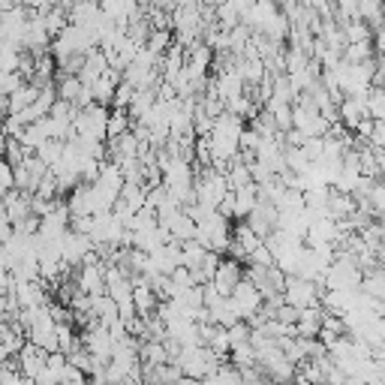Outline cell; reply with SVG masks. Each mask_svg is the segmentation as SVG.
<instances>
[{
  "mask_svg": "<svg viewBox=\"0 0 385 385\" xmlns=\"http://www.w3.org/2000/svg\"><path fill=\"white\" fill-rule=\"evenodd\" d=\"M220 362L223 358L217 352H211L208 346H184L175 358V364L181 367V374L192 376V379H205L208 374H214V370L220 367Z\"/></svg>",
  "mask_w": 385,
  "mask_h": 385,
  "instance_id": "cell-1",
  "label": "cell"
},
{
  "mask_svg": "<svg viewBox=\"0 0 385 385\" xmlns=\"http://www.w3.org/2000/svg\"><path fill=\"white\" fill-rule=\"evenodd\" d=\"M319 286H322V283H313V280H304L298 274H289L286 277V286H283V298H286V304L304 310V307H313L319 295L325 292V289H319Z\"/></svg>",
  "mask_w": 385,
  "mask_h": 385,
  "instance_id": "cell-2",
  "label": "cell"
},
{
  "mask_svg": "<svg viewBox=\"0 0 385 385\" xmlns=\"http://www.w3.org/2000/svg\"><path fill=\"white\" fill-rule=\"evenodd\" d=\"M229 298H232V304H235V310H238V316H241V319H253L256 313L262 310V304H265L262 292L256 289L247 277H244L241 283L235 286V292L229 295Z\"/></svg>",
  "mask_w": 385,
  "mask_h": 385,
  "instance_id": "cell-3",
  "label": "cell"
},
{
  "mask_svg": "<svg viewBox=\"0 0 385 385\" xmlns=\"http://www.w3.org/2000/svg\"><path fill=\"white\" fill-rule=\"evenodd\" d=\"M91 250H94L91 235L75 232L72 226L60 235V253H63V262H67V265H82V262H85V256L91 253Z\"/></svg>",
  "mask_w": 385,
  "mask_h": 385,
  "instance_id": "cell-4",
  "label": "cell"
},
{
  "mask_svg": "<svg viewBox=\"0 0 385 385\" xmlns=\"http://www.w3.org/2000/svg\"><path fill=\"white\" fill-rule=\"evenodd\" d=\"M244 280V271H241V262L238 259H220V265H217V274L211 283L217 286V292L223 295V298H229V295L235 292V286Z\"/></svg>",
  "mask_w": 385,
  "mask_h": 385,
  "instance_id": "cell-5",
  "label": "cell"
},
{
  "mask_svg": "<svg viewBox=\"0 0 385 385\" xmlns=\"http://www.w3.org/2000/svg\"><path fill=\"white\" fill-rule=\"evenodd\" d=\"M75 286L79 292H87L94 295H102L106 292V265L97 262V265H79V274H75Z\"/></svg>",
  "mask_w": 385,
  "mask_h": 385,
  "instance_id": "cell-6",
  "label": "cell"
},
{
  "mask_svg": "<svg viewBox=\"0 0 385 385\" xmlns=\"http://www.w3.org/2000/svg\"><path fill=\"white\" fill-rule=\"evenodd\" d=\"M45 358H48V352L45 349H40L36 343H24V349L18 352V367H21V376H28V379H36L40 376V370L45 367Z\"/></svg>",
  "mask_w": 385,
  "mask_h": 385,
  "instance_id": "cell-7",
  "label": "cell"
},
{
  "mask_svg": "<svg viewBox=\"0 0 385 385\" xmlns=\"http://www.w3.org/2000/svg\"><path fill=\"white\" fill-rule=\"evenodd\" d=\"M322 322H325V310H322V307H319V304L304 307V310L298 313V322H295V335H298V337H319Z\"/></svg>",
  "mask_w": 385,
  "mask_h": 385,
  "instance_id": "cell-8",
  "label": "cell"
},
{
  "mask_svg": "<svg viewBox=\"0 0 385 385\" xmlns=\"http://www.w3.org/2000/svg\"><path fill=\"white\" fill-rule=\"evenodd\" d=\"M192 181H196V178H192V163H187V160H181V157H172L169 166L163 169V184L169 187V190L187 187V184H192Z\"/></svg>",
  "mask_w": 385,
  "mask_h": 385,
  "instance_id": "cell-9",
  "label": "cell"
},
{
  "mask_svg": "<svg viewBox=\"0 0 385 385\" xmlns=\"http://www.w3.org/2000/svg\"><path fill=\"white\" fill-rule=\"evenodd\" d=\"M40 91H43V87H36L33 82H24L18 91H12V94H9V109H12V114H18V112H24L28 106H33L36 97H40Z\"/></svg>",
  "mask_w": 385,
  "mask_h": 385,
  "instance_id": "cell-10",
  "label": "cell"
},
{
  "mask_svg": "<svg viewBox=\"0 0 385 385\" xmlns=\"http://www.w3.org/2000/svg\"><path fill=\"white\" fill-rule=\"evenodd\" d=\"M259 205V184H247L235 190V217H247Z\"/></svg>",
  "mask_w": 385,
  "mask_h": 385,
  "instance_id": "cell-11",
  "label": "cell"
},
{
  "mask_svg": "<svg viewBox=\"0 0 385 385\" xmlns=\"http://www.w3.org/2000/svg\"><path fill=\"white\" fill-rule=\"evenodd\" d=\"M48 139H51V136H48V130H45V124H43V121H36V124H28V130H24V136L18 139V142L24 145V151H31V153H33L43 142H48Z\"/></svg>",
  "mask_w": 385,
  "mask_h": 385,
  "instance_id": "cell-12",
  "label": "cell"
},
{
  "mask_svg": "<svg viewBox=\"0 0 385 385\" xmlns=\"http://www.w3.org/2000/svg\"><path fill=\"white\" fill-rule=\"evenodd\" d=\"M82 79L79 75H63L60 72V79H58V97L60 99H70L72 106H75V99H79V94H82Z\"/></svg>",
  "mask_w": 385,
  "mask_h": 385,
  "instance_id": "cell-13",
  "label": "cell"
},
{
  "mask_svg": "<svg viewBox=\"0 0 385 385\" xmlns=\"http://www.w3.org/2000/svg\"><path fill=\"white\" fill-rule=\"evenodd\" d=\"M63 145H67V142H60V139H48V142H43L33 153L51 169L55 163H60V157H63Z\"/></svg>",
  "mask_w": 385,
  "mask_h": 385,
  "instance_id": "cell-14",
  "label": "cell"
},
{
  "mask_svg": "<svg viewBox=\"0 0 385 385\" xmlns=\"http://www.w3.org/2000/svg\"><path fill=\"white\" fill-rule=\"evenodd\" d=\"M130 124H133V118L126 112H121V109H114L112 114H109V124H106V136L109 139H118L121 133H126L130 130Z\"/></svg>",
  "mask_w": 385,
  "mask_h": 385,
  "instance_id": "cell-15",
  "label": "cell"
},
{
  "mask_svg": "<svg viewBox=\"0 0 385 385\" xmlns=\"http://www.w3.org/2000/svg\"><path fill=\"white\" fill-rule=\"evenodd\" d=\"M136 91H139V87H133L130 82H121L118 91H114V97H112V109L126 112V109H130V102H133V97H136Z\"/></svg>",
  "mask_w": 385,
  "mask_h": 385,
  "instance_id": "cell-16",
  "label": "cell"
},
{
  "mask_svg": "<svg viewBox=\"0 0 385 385\" xmlns=\"http://www.w3.org/2000/svg\"><path fill=\"white\" fill-rule=\"evenodd\" d=\"M181 250H184V265H187V268H196V265L205 259V253H208L196 238H192V241H184V244H181Z\"/></svg>",
  "mask_w": 385,
  "mask_h": 385,
  "instance_id": "cell-17",
  "label": "cell"
},
{
  "mask_svg": "<svg viewBox=\"0 0 385 385\" xmlns=\"http://www.w3.org/2000/svg\"><path fill=\"white\" fill-rule=\"evenodd\" d=\"M55 192H60V187H58V178H55V172L48 169V172L40 178V184H36V196L55 199Z\"/></svg>",
  "mask_w": 385,
  "mask_h": 385,
  "instance_id": "cell-18",
  "label": "cell"
},
{
  "mask_svg": "<svg viewBox=\"0 0 385 385\" xmlns=\"http://www.w3.org/2000/svg\"><path fill=\"white\" fill-rule=\"evenodd\" d=\"M169 43H172V40H169V31H151V36H148V45H145V48H148V51H153V55L160 58L163 51L169 48Z\"/></svg>",
  "mask_w": 385,
  "mask_h": 385,
  "instance_id": "cell-19",
  "label": "cell"
},
{
  "mask_svg": "<svg viewBox=\"0 0 385 385\" xmlns=\"http://www.w3.org/2000/svg\"><path fill=\"white\" fill-rule=\"evenodd\" d=\"M169 277H172V283H175L178 289H181V292H184V289H190V286H199V283H196V277H192V268H187V265L175 268V271H172Z\"/></svg>",
  "mask_w": 385,
  "mask_h": 385,
  "instance_id": "cell-20",
  "label": "cell"
},
{
  "mask_svg": "<svg viewBox=\"0 0 385 385\" xmlns=\"http://www.w3.org/2000/svg\"><path fill=\"white\" fill-rule=\"evenodd\" d=\"M75 112H79V109H75L70 99H60V97H58L48 114H51V118H58V121H72V118H75Z\"/></svg>",
  "mask_w": 385,
  "mask_h": 385,
  "instance_id": "cell-21",
  "label": "cell"
},
{
  "mask_svg": "<svg viewBox=\"0 0 385 385\" xmlns=\"http://www.w3.org/2000/svg\"><path fill=\"white\" fill-rule=\"evenodd\" d=\"M4 130H6L9 139H21L24 130H28V124H21L18 114H6V118H4Z\"/></svg>",
  "mask_w": 385,
  "mask_h": 385,
  "instance_id": "cell-22",
  "label": "cell"
},
{
  "mask_svg": "<svg viewBox=\"0 0 385 385\" xmlns=\"http://www.w3.org/2000/svg\"><path fill=\"white\" fill-rule=\"evenodd\" d=\"M0 187H4V190L16 187V166L6 163V160H0Z\"/></svg>",
  "mask_w": 385,
  "mask_h": 385,
  "instance_id": "cell-23",
  "label": "cell"
},
{
  "mask_svg": "<svg viewBox=\"0 0 385 385\" xmlns=\"http://www.w3.org/2000/svg\"><path fill=\"white\" fill-rule=\"evenodd\" d=\"M12 235H16V226L9 223V217H6V211L0 208V244H6Z\"/></svg>",
  "mask_w": 385,
  "mask_h": 385,
  "instance_id": "cell-24",
  "label": "cell"
},
{
  "mask_svg": "<svg viewBox=\"0 0 385 385\" xmlns=\"http://www.w3.org/2000/svg\"><path fill=\"white\" fill-rule=\"evenodd\" d=\"M6 114H12V109H9V97H0V121H4Z\"/></svg>",
  "mask_w": 385,
  "mask_h": 385,
  "instance_id": "cell-25",
  "label": "cell"
},
{
  "mask_svg": "<svg viewBox=\"0 0 385 385\" xmlns=\"http://www.w3.org/2000/svg\"><path fill=\"white\" fill-rule=\"evenodd\" d=\"M0 322H4V313H0Z\"/></svg>",
  "mask_w": 385,
  "mask_h": 385,
  "instance_id": "cell-26",
  "label": "cell"
}]
</instances>
